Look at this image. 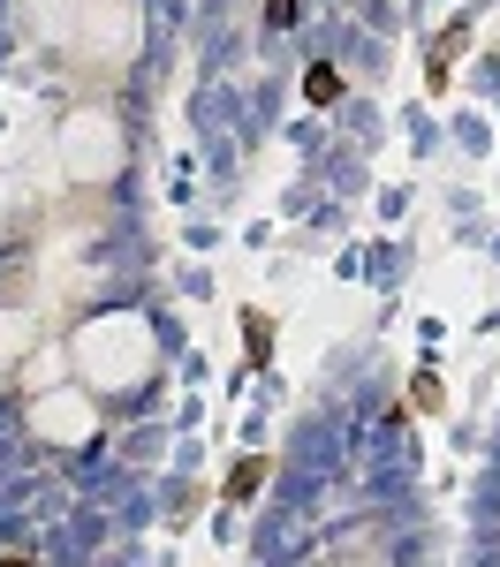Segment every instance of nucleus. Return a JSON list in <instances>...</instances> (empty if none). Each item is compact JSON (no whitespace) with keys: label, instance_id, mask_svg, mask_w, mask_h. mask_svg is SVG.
I'll return each instance as SVG.
<instances>
[{"label":"nucleus","instance_id":"1","mask_svg":"<svg viewBox=\"0 0 500 567\" xmlns=\"http://www.w3.org/2000/svg\"><path fill=\"white\" fill-rule=\"evenodd\" d=\"M304 99H312V107H333V99H341V69H333V61H312V69H304Z\"/></svg>","mask_w":500,"mask_h":567},{"label":"nucleus","instance_id":"5","mask_svg":"<svg viewBox=\"0 0 500 567\" xmlns=\"http://www.w3.org/2000/svg\"><path fill=\"white\" fill-rule=\"evenodd\" d=\"M0 567H38V560H0Z\"/></svg>","mask_w":500,"mask_h":567},{"label":"nucleus","instance_id":"2","mask_svg":"<svg viewBox=\"0 0 500 567\" xmlns=\"http://www.w3.org/2000/svg\"><path fill=\"white\" fill-rule=\"evenodd\" d=\"M258 484H266V461L251 454V461H235V477H228V500H258Z\"/></svg>","mask_w":500,"mask_h":567},{"label":"nucleus","instance_id":"3","mask_svg":"<svg viewBox=\"0 0 500 567\" xmlns=\"http://www.w3.org/2000/svg\"><path fill=\"white\" fill-rule=\"evenodd\" d=\"M243 333H251V356H266V348H273V325H266V318H258V310H251V318H243Z\"/></svg>","mask_w":500,"mask_h":567},{"label":"nucleus","instance_id":"4","mask_svg":"<svg viewBox=\"0 0 500 567\" xmlns=\"http://www.w3.org/2000/svg\"><path fill=\"white\" fill-rule=\"evenodd\" d=\"M266 15H273V23H296V0H273Z\"/></svg>","mask_w":500,"mask_h":567}]
</instances>
